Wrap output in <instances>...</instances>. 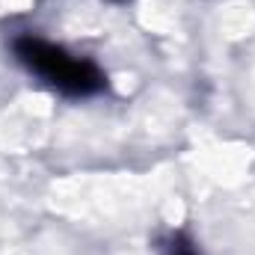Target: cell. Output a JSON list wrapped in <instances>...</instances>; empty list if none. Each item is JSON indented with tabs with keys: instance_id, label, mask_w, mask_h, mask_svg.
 <instances>
[{
	"instance_id": "obj_1",
	"label": "cell",
	"mask_w": 255,
	"mask_h": 255,
	"mask_svg": "<svg viewBox=\"0 0 255 255\" xmlns=\"http://www.w3.org/2000/svg\"><path fill=\"white\" fill-rule=\"evenodd\" d=\"M18 57L30 65L39 77H45L51 86L71 92V95H86L101 86L98 68L80 57H68L63 48L48 45L42 39H24L18 42Z\"/></svg>"
},
{
	"instance_id": "obj_2",
	"label": "cell",
	"mask_w": 255,
	"mask_h": 255,
	"mask_svg": "<svg viewBox=\"0 0 255 255\" xmlns=\"http://www.w3.org/2000/svg\"><path fill=\"white\" fill-rule=\"evenodd\" d=\"M175 255H193V253H190V250H178Z\"/></svg>"
}]
</instances>
